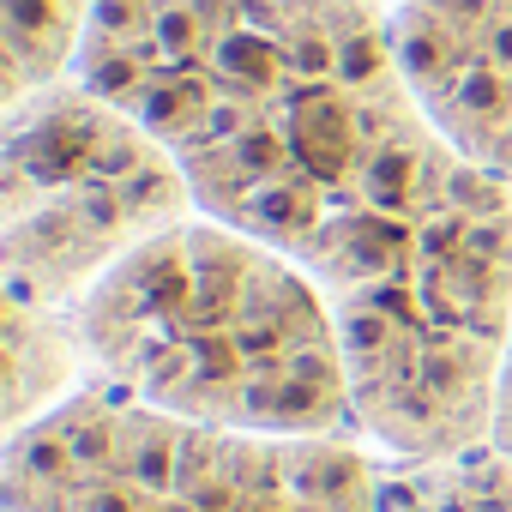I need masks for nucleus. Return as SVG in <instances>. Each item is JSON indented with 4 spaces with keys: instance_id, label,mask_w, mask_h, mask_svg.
Instances as JSON below:
<instances>
[{
    "instance_id": "obj_1",
    "label": "nucleus",
    "mask_w": 512,
    "mask_h": 512,
    "mask_svg": "<svg viewBox=\"0 0 512 512\" xmlns=\"http://www.w3.org/2000/svg\"><path fill=\"white\" fill-rule=\"evenodd\" d=\"M67 320L85 380L151 410L247 434H362L314 272L211 211L133 247Z\"/></svg>"
},
{
    "instance_id": "obj_2",
    "label": "nucleus",
    "mask_w": 512,
    "mask_h": 512,
    "mask_svg": "<svg viewBox=\"0 0 512 512\" xmlns=\"http://www.w3.org/2000/svg\"><path fill=\"white\" fill-rule=\"evenodd\" d=\"M7 512H392L350 434L211 428L85 380L7 440Z\"/></svg>"
},
{
    "instance_id": "obj_3",
    "label": "nucleus",
    "mask_w": 512,
    "mask_h": 512,
    "mask_svg": "<svg viewBox=\"0 0 512 512\" xmlns=\"http://www.w3.org/2000/svg\"><path fill=\"white\" fill-rule=\"evenodd\" d=\"M193 211L199 199L175 151L79 73H61L7 103V157H0L7 302L73 314L103 272Z\"/></svg>"
},
{
    "instance_id": "obj_4",
    "label": "nucleus",
    "mask_w": 512,
    "mask_h": 512,
    "mask_svg": "<svg viewBox=\"0 0 512 512\" xmlns=\"http://www.w3.org/2000/svg\"><path fill=\"white\" fill-rule=\"evenodd\" d=\"M386 19L422 115L470 163L512 175V0H392Z\"/></svg>"
},
{
    "instance_id": "obj_5",
    "label": "nucleus",
    "mask_w": 512,
    "mask_h": 512,
    "mask_svg": "<svg viewBox=\"0 0 512 512\" xmlns=\"http://www.w3.org/2000/svg\"><path fill=\"white\" fill-rule=\"evenodd\" d=\"M97 0H0V43H7V103L73 73L91 31Z\"/></svg>"
},
{
    "instance_id": "obj_6",
    "label": "nucleus",
    "mask_w": 512,
    "mask_h": 512,
    "mask_svg": "<svg viewBox=\"0 0 512 512\" xmlns=\"http://www.w3.org/2000/svg\"><path fill=\"white\" fill-rule=\"evenodd\" d=\"M494 446L512 458V344H506V374H500V404H494Z\"/></svg>"
}]
</instances>
